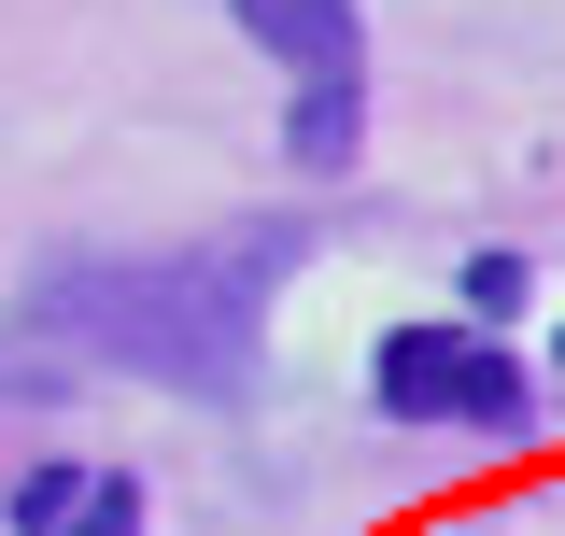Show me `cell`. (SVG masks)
I'll return each instance as SVG.
<instances>
[{
    "label": "cell",
    "mask_w": 565,
    "mask_h": 536,
    "mask_svg": "<svg viewBox=\"0 0 565 536\" xmlns=\"http://www.w3.org/2000/svg\"><path fill=\"white\" fill-rule=\"evenodd\" d=\"M85 494H99V480H71V467H29V480H14V536H71V523H85Z\"/></svg>",
    "instance_id": "cell-5"
},
{
    "label": "cell",
    "mask_w": 565,
    "mask_h": 536,
    "mask_svg": "<svg viewBox=\"0 0 565 536\" xmlns=\"http://www.w3.org/2000/svg\"><path fill=\"white\" fill-rule=\"evenodd\" d=\"M367 396L396 424H523V367L494 339H467V325H396L382 367H367Z\"/></svg>",
    "instance_id": "cell-2"
},
{
    "label": "cell",
    "mask_w": 565,
    "mask_h": 536,
    "mask_svg": "<svg viewBox=\"0 0 565 536\" xmlns=\"http://www.w3.org/2000/svg\"><path fill=\"white\" fill-rule=\"evenodd\" d=\"M353 141H367V71H340V85H297L282 156H297V170H353Z\"/></svg>",
    "instance_id": "cell-4"
},
{
    "label": "cell",
    "mask_w": 565,
    "mask_h": 536,
    "mask_svg": "<svg viewBox=\"0 0 565 536\" xmlns=\"http://www.w3.org/2000/svg\"><path fill=\"white\" fill-rule=\"evenodd\" d=\"M255 43H269L297 85H340V71H367V29H353V0H226Z\"/></svg>",
    "instance_id": "cell-3"
},
{
    "label": "cell",
    "mask_w": 565,
    "mask_h": 536,
    "mask_svg": "<svg viewBox=\"0 0 565 536\" xmlns=\"http://www.w3.org/2000/svg\"><path fill=\"white\" fill-rule=\"evenodd\" d=\"M552 382H565V367H552Z\"/></svg>",
    "instance_id": "cell-6"
},
{
    "label": "cell",
    "mask_w": 565,
    "mask_h": 536,
    "mask_svg": "<svg viewBox=\"0 0 565 536\" xmlns=\"http://www.w3.org/2000/svg\"><path fill=\"white\" fill-rule=\"evenodd\" d=\"M282 268H297V226H226L184 255H85L29 282L14 339H57L71 367H128L170 396H255V325Z\"/></svg>",
    "instance_id": "cell-1"
}]
</instances>
